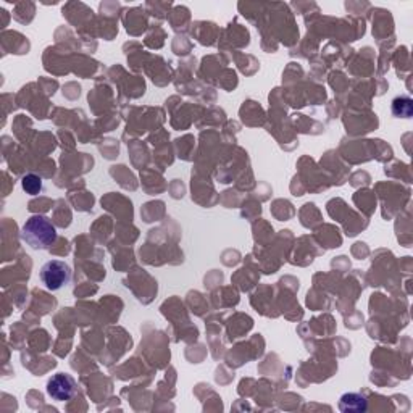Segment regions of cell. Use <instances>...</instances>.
Returning a JSON list of instances; mask_svg holds the SVG:
<instances>
[{"label":"cell","mask_w":413,"mask_h":413,"mask_svg":"<svg viewBox=\"0 0 413 413\" xmlns=\"http://www.w3.org/2000/svg\"><path fill=\"white\" fill-rule=\"evenodd\" d=\"M22 239L34 251H45L57 241V229L47 217L33 215L23 224Z\"/></svg>","instance_id":"1"},{"label":"cell","mask_w":413,"mask_h":413,"mask_svg":"<svg viewBox=\"0 0 413 413\" xmlns=\"http://www.w3.org/2000/svg\"><path fill=\"white\" fill-rule=\"evenodd\" d=\"M40 281L49 290H60L66 288L71 281V268L68 263L62 262V260H50V262L44 263L40 268Z\"/></svg>","instance_id":"2"},{"label":"cell","mask_w":413,"mask_h":413,"mask_svg":"<svg viewBox=\"0 0 413 413\" xmlns=\"http://www.w3.org/2000/svg\"><path fill=\"white\" fill-rule=\"evenodd\" d=\"M47 394L57 402L71 400L78 392V384L75 378L66 373H57L47 381Z\"/></svg>","instance_id":"3"},{"label":"cell","mask_w":413,"mask_h":413,"mask_svg":"<svg viewBox=\"0 0 413 413\" xmlns=\"http://www.w3.org/2000/svg\"><path fill=\"white\" fill-rule=\"evenodd\" d=\"M366 409H368V400L359 392H348L339 400V410L344 413H364Z\"/></svg>","instance_id":"4"},{"label":"cell","mask_w":413,"mask_h":413,"mask_svg":"<svg viewBox=\"0 0 413 413\" xmlns=\"http://www.w3.org/2000/svg\"><path fill=\"white\" fill-rule=\"evenodd\" d=\"M392 115L397 118H410L413 115V100L409 95H399L392 100Z\"/></svg>","instance_id":"5"},{"label":"cell","mask_w":413,"mask_h":413,"mask_svg":"<svg viewBox=\"0 0 413 413\" xmlns=\"http://www.w3.org/2000/svg\"><path fill=\"white\" fill-rule=\"evenodd\" d=\"M22 187H23L24 192L29 194V196H38V194L42 191V180H40L38 175H33V173H29V175L23 176Z\"/></svg>","instance_id":"6"}]
</instances>
